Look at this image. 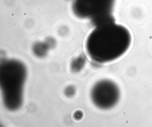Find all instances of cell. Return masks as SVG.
Here are the masks:
<instances>
[{
    "mask_svg": "<svg viewBox=\"0 0 152 127\" xmlns=\"http://www.w3.org/2000/svg\"><path fill=\"white\" fill-rule=\"evenodd\" d=\"M132 41L129 30L115 21L95 26L86 42V50L94 62L105 64L123 56Z\"/></svg>",
    "mask_w": 152,
    "mask_h": 127,
    "instance_id": "obj_1",
    "label": "cell"
},
{
    "mask_svg": "<svg viewBox=\"0 0 152 127\" xmlns=\"http://www.w3.org/2000/svg\"><path fill=\"white\" fill-rule=\"evenodd\" d=\"M1 84L5 104L10 110L19 108L22 103L26 69L21 62L7 60L1 66Z\"/></svg>",
    "mask_w": 152,
    "mask_h": 127,
    "instance_id": "obj_2",
    "label": "cell"
},
{
    "mask_svg": "<svg viewBox=\"0 0 152 127\" xmlns=\"http://www.w3.org/2000/svg\"><path fill=\"white\" fill-rule=\"evenodd\" d=\"M116 0H74L72 10L81 19L89 20L94 25L115 21L113 10Z\"/></svg>",
    "mask_w": 152,
    "mask_h": 127,
    "instance_id": "obj_3",
    "label": "cell"
},
{
    "mask_svg": "<svg viewBox=\"0 0 152 127\" xmlns=\"http://www.w3.org/2000/svg\"><path fill=\"white\" fill-rule=\"evenodd\" d=\"M91 97L94 105L102 110L114 107L119 102L121 92L116 83L108 79L96 83L91 89Z\"/></svg>",
    "mask_w": 152,
    "mask_h": 127,
    "instance_id": "obj_4",
    "label": "cell"
}]
</instances>
